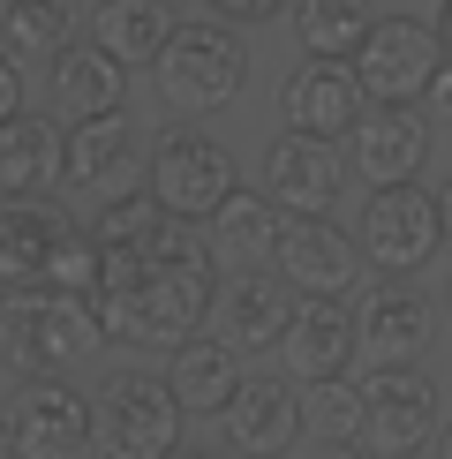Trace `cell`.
<instances>
[{"label": "cell", "instance_id": "cell-1", "mask_svg": "<svg viewBox=\"0 0 452 459\" xmlns=\"http://www.w3.org/2000/svg\"><path fill=\"white\" fill-rule=\"evenodd\" d=\"M99 332L106 347H166L181 354L204 339V316L219 309V256L196 226H166L151 248H106L99 272Z\"/></svg>", "mask_w": 452, "mask_h": 459}, {"label": "cell", "instance_id": "cell-2", "mask_svg": "<svg viewBox=\"0 0 452 459\" xmlns=\"http://www.w3.org/2000/svg\"><path fill=\"white\" fill-rule=\"evenodd\" d=\"M106 248L46 196H0V301L8 294H75L99 301Z\"/></svg>", "mask_w": 452, "mask_h": 459}, {"label": "cell", "instance_id": "cell-3", "mask_svg": "<svg viewBox=\"0 0 452 459\" xmlns=\"http://www.w3.org/2000/svg\"><path fill=\"white\" fill-rule=\"evenodd\" d=\"M99 309L75 294H8L0 301V354H8L15 385H38V377H68V361L99 354Z\"/></svg>", "mask_w": 452, "mask_h": 459}, {"label": "cell", "instance_id": "cell-4", "mask_svg": "<svg viewBox=\"0 0 452 459\" xmlns=\"http://www.w3.org/2000/svg\"><path fill=\"white\" fill-rule=\"evenodd\" d=\"M151 83H159V99L174 113H219V106L241 99V83H249V46H241L219 15L174 23L159 68H151Z\"/></svg>", "mask_w": 452, "mask_h": 459}, {"label": "cell", "instance_id": "cell-5", "mask_svg": "<svg viewBox=\"0 0 452 459\" xmlns=\"http://www.w3.org/2000/svg\"><path fill=\"white\" fill-rule=\"evenodd\" d=\"M143 188H151V204H159L166 219L204 226V219H219L226 204H234L241 174H234V151L219 136H204V128H166V136L151 143Z\"/></svg>", "mask_w": 452, "mask_h": 459}, {"label": "cell", "instance_id": "cell-6", "mask_svg": "<svg viewBox=\"0 0 452 459\" xmlns=\"http://www.w3.org/2000/svg\"><path fill=\"white\" fill-rule=\"evenodd\" d=\"M354 248L377 279H414L430 256L445 248V212L422 181L407 188H369L362 196V219H354Z\"/></svg>", "mask_w": 452, "mask_h": 459}, {"label": "cell", "instance_id": "cell-7", "mask_svg": "<svg viewBox=\"0 0 452 459\" xmlns=\"http://www.w3.org/2000/svg\"><path fill=\"white\" fill-rule=\"evenodd\" d=\"M181 399L151 369H113L99 392V452L106 459H174L181 452Z\"/></svg>", "mask_w": 452, "mask_h": 459}, {"label": "cell", "instance_id": "cell-8", "mask_svg": "<svg viewBox=\"0 0 452 459\" xmlns=\"http://www.w3.org/2000/svg\"><path fill=\"white\" fill-rule=\"evenodd\" d=\"M438 68H445V38H438V23H414V15H377V30L354 53V83H362L369 106L430 99Z\"/></svg>", "mask_w": 452, "mask_h": 459}, {"label": "cell", "instance_id": "cell-9", "mask_svg": "<svg viewBox=\"0 0 452 459\" xmlns=\"http://www.w3.org/2000/svg\"><path fill=\"white\" fill-rule=\"evenodd\" d=\"M362 445L377 459H414L430 437L445 429V407H438V385H430L422 361L407 369H362Z\"/></svg>", "mask_w": 452, "mask_h": 459}, {"label": "cell", "instance_id": "cell-10", "mask_svg": "<svg viewBox=\"0 0 452 459\" xmlns=\"http://www.w3.org/2000/svg\"><path fill=\"white\" fill-rule=\"evenodd\" d=\"M15 452L23 459H99V407L68 377L15 385Z\"/></svg>", "mask_w": 452, "mask_h": 459}, {"label": "cell", "instance_id": "cell-11", "mask_svg": "<svg viewBox=\"0 0 452 459\" xmlns=\"http://www.w3.org/2000/svg\"><path fill=\"white\" fill-rule=\"evenodd\" d=\"M339 188H347V159H339V143L294 136V128H279V136H272V151H264V196H272L287 219H332Z\"/></svg>", "mask_w": 452, "mask_h": 459}, {"label": "cell", "instance_id": "cell-12", "mask_svg": "<svg viewBox=\"0 0 452 459\" xmlns=\"http://www.w3.org/2000/svg\"><path fill=\"white\" fill-rule=\"evenodd\" d=\"M309 429V407H301L294 377H249L241 399L219 414V452L234 459H287Z\"/></svg>", "mask_w": 452, "mask_h": 459}, {"label": "cell", "instance_id": "cell-13", "mask_svg": "<svg viewBox=\"0 0 452 459\" xmlns=\"http://www.w3.org/2000/svg\"><path fill=\"white\" fill-rule=\"evenodd\" d=\"M272 264L301 301H347L354 272H362V248H354V234H339L332 219H287Z\"/></svg>", "mask_w": 452, "mask_h": 459}, {"label": "cell", "instance_id": "cell-14", "mask_svg": "<svg viewBox=\"0 0 452 459\" xmlns=\"http://www.w3.org/2000/svg\"><path fill=\"white\" fill-rule=\"evenodd\" d=\"M279 113H287L294 136L339 143V136H354V128H362L369 99H362V83H354L347 61H301L287 83H279Z\"/></svg>", "mask_w": 452, "mask_h": 459}, {"label": "cell", "instance_id": "cell-15", "mask_svg": "<svg viewBox=\"0 0 452 459\" xmlns=\"http://www.w3.org/2000/svg\"><path fill=\"white\" fill-rule=\"evenodd\" d=\"M294 286L287 279H264V272H241V279H226L219 286V339L234 354H272V347H287V332H294Z\"/></svg>", "mask_w": 452, "mask_h": 459}, {"label": "cell", "instance_id": "cell-16", "mask_svg": "<svg viewBox=\"0 0 452 459\" xmlns=\"http://www.w3.org/2000/svg\"><path fill=\"white\" fill-rule=\"evenodd\" d=\"M354 324H362V361L369 369H407V361H422L438 316H430V301L407 279H377L362 294V309H354Z\"/></svg>", "mask_w": 452, "mask_h": 459}, {"label": "cell", "instance_id": "cell-17", "mask_svg": "<svg viewBox=\"0 0 452 459\" xmlns=\"http://www.w3.org/2000/svg\"><path fill=\"white\" fill-rule=\"evenodd\" d=\"M347 151L369 188H407L430 166V121H414V106H369L362 128L347 136Z\"/></svg>", "mask_w": 452, "mask_h": 459}, {"label": "cell", "instance_id": "cell-18", "mask_svg": "<svg viewBox=\"0 0 452 459\" xmlns=\"http://www.w3.org/2000/svg\"><path fill=\"white\" fill-rule=\"evenodd\" d=\"M287 369H294V385L309 392V385H339L347 377V361L362 354V324H354L347 301H301L294 309V332H287Z\"/></svg>", "mask_w": 452, "mask_h": 459}, {"label": "cell", "instance_id": "cell-19", "mask_svg": "<svg viewBox=\"0 0 452 459\" xmlns=\"http://www.w3.org/2000/svg\"><path fill=\"white\" fill-rule=\"evenodd\" d=\"M128 106V68L113 61L106 46H68L61 61H53V113H61L68 128L83 121H113V113Z\"/></svg>", "mask_w": 452, "mask_h": 459}, {"label": "cell", "instance_id": "cell-20", "mask_svg": "<svg viewBox=\"0 0 452 459\" xmlns=\"http://www.w3.org/2000/svg\"><path fill=\"white\" fill-rule=\"evenodd\" d=\"M136 128L113 113V121H83V128H68V166H61V181L75 188H91L99 204L113 196H136Z\"/></svg>", "mask_w": 452, "mask_h": 459}, {"label": "cell", "instance_id": "cell-21", "mask_svg": "<svg viewBox=\"0 0 452 459\" xmlns=\"http://www.w3.org/2000/svg\"><path fill=\"white\" fill-rule=\"evenodd\" d=\"M166 385H174V399H181V414H204V422H219L226 407L241 399V354L226 347L219 332H204V339H188V347L166 361Z\"/></svg>", "mask_w": 452, "mask_h": 459}, {"label": "cell", "instance_id": "cell-22", "mask_svg": "<svg viewBox=\"0 0 452 459\" xmlns=\"http://www.w3.org/2000/svg\"><path fill=\"white\" fill-rule=\"evenodd\" d=\"M68 166V136L38 113H8L0 121V196H46Z\"/></svg>", "mask_w": 452, "mask_h": 459}, {"label": "cell", "instance_id": "cell-23", "mask_svg": "<svg viewBox=\"0 0 452 459\" xmlns=\"http://www.w3.org/2000/svg\"><path fill=\"white\" fill-rule=\"evenodd\" d=\"M166 38H174L166 0H99V8H91V46H106L121 68H136V61L159 68Z\"/></svg>", "mask_w": 452, "mask_h": 459}, {"label": "cell", "instance_id": "cell-24", "mask_svg": "<svg viewBox=\"0 0 452 459\" xmlns=\"http://www.w3.org/2000/svg\"><path fill=\"white\" fill-rule=\"evenodd\" d=\"M68 46H75V0H0L8 61H61Z\"/></svg>", "mask_w": 452, "mask_h": 459}, {"label": "cell", "instance_id": "cell-25", "mask_svg": "<svg viewBox=\"0 0 452 459\" xmlns=\"http://www.w3.org/2000/svg\"><path fill=\"white\" fill-rule=\"evenodd\" d=\"M369 30H377L369 0H294V38L309 61H354Z\"/></svg>", "mask_w": 452, "mask_h": 459}, {"label": "cell", "instance_id": "cell-26", "mask_svg": "<svg viewBox=\"0 0 452 459\" xmlns=\"http://www.w3.org/2000/svg\"><path fill=\"white\" fill-rule=\"evenodd\" d=\"M279 234H287V212H279L264 188H234V204L212 219V241H219V248H234L241 264L279 256Z\"/></svg>", "mask_w": 452, "mask_h": 459}, {"label": "cell", "instance_id": "cell-27", "mask_svg": "<svg viewBox=\"0 0 452 459\" xmlns=\"http://www.w3.org/2000/svg\"><path fill=\"white\" fill-rule=\"evenodd\" d=\"M166 226H174V219L151 204V188H136V196L99 204V219H91V241H99V248H151Z\"/></svg>", "mask_w": 452, "mask_h": 459}, {"label": "cell", "instance_id": "cell-28", "mask_svg": "<svg viewBox=\"0 0 452 459\" xmlns=\"http://www.w3.org/2000/svg\"><path fill=\"white\" fill-rule=\"evenodd\" d=\"M301 407H309V429L325 437V445H362V385L354 377H339V385H309L301 392Z\"/></svg>", "mask_w": 452, "mask_h": 459}, {"label": "cell", "instance_id": "cell-29", "mask_svg": "<svg viewBox=\"0 0 452 459\" xmlns=\"http://www.w3.org/2000/svg\"><path fill=\"white\" fill-rule=\"evenodd\" d=\"M204 8H212V15H226V23H272V15L287 8V0H204Z\"/></svg>", "mask_w": 452, "mask_h": 459}, {"label": "cell", "instance_id": "cell-30", "mask_svg": "<svg viewBox=\"0 0 452 459\" xmlns=\"http://www.w3.org/2000/svg\"><path fill=\"white\" fill-rule=\"evenodd\" d=\"M8 113H23V83H15V61L0 53V121H8Z\"/></svg>", "mask_w": 452, "mask_h": 459}, {"label": "cell", "instance_id": "cell-31", "mask_svg": "<svg viewBox=\"0 0 452 459\" xmlns=\"http://www.w3.org/2000/svg\"><path fill=\"white\" fill-rule=\"evenodd\" d=\"M422 106H430V113H438V121L452 128V61L438 68V83H430V99H422Z\"/></svg>", "mask_w": 452, "mask_h": 459}, {"label": "cell", "instance_id": "cell-32", "mask_svg": "<svg viewBox=\"0 0 452 459\" xmlns=\"http://www.w3.org/2000/svg\"><path fill=\"white\" fill-rule=\"evenodd\" d=\"M0 459H23V452H15V414L8 407H0Z\"/></svg>", "mask_w": 452, "mask_h": 459}, {"label": "cell", "instance_id": "cell-33", "mask_svg": "<svg viewBox=\"0 0 452 459\" xmlns=\"http://www.w3.org/2000/svg\"><path fill=\"white\" fill-rule=\"evenodd\" d=\"M325 459H377L369 445H325Z\"/></svg>", "mask_w": 452, "mask_h": 459}, {"label": "cell", "instance_id": "cell-34", "mask_svg": "<svg viewBox=\"0 0 452 459\" xmlns=\"http://www.w3.org/2000/svg\"><path fill=\"white\" fill-rule=\"evenodd\" d=\"M438 212H445V241H452V181L438 188Z\"/></svg>", "mask_w": 452, "mask_h": 459}, {"label": "cell", "instance_id": "cell-35", "mask_svg": "<svg viewBox=\"0 0 452 459\" xmlns=\"http://www.w3.org/2000/svg\"><path fill=\"white\" fill-rule=\"evenodd\" d=\"M438 38H445V61H452V0H445V15H438Z\"/></svg>", "mask_w": 452, "mask_h": 459}, {"label": "cell", "instance_id": "cell-36", "mask_svg": "<svg viewBox=\"0 0 452 459\" xmlns=\"http://www.w3.org/2000/svg\"><path fill=\"white\" fill-rule=\"evenodd\" d=\"M174 459H234V452H204V445H181Z\"/></svg>", "mask_w": 452, "mask_h": 459}, {"label": "cell", "instance_id": "cell-37", "mask_svg": "<svg viewBox=\"0 0 452 459\" xmlns=\"http://www.w3.org/2000/svg\"><path fill=\"white\" fill-rule=\"evenodd\" d=\"M438 316L452 324V272H445V294H438Z\"/></svg>", "mask_w": 452, "mask_h": 459}, {"label": "cell", "instance_id": "cell-38", "mask_svg": "<svg viewBox=\"0 0 452 459\" xmlns=\"http://www.w3.org/2000/svg\"><path fill=\"white\" fill-rule=\"evenodd\" d=\"M438 459H452V422H445V429H438Z\"/></svg>", "mask_w": 452, "mask_h": 459}, {"label": "cell", "instance_id": "cell-39", "mask_svg": "<svg viewBox=\"0 0 452 459\" xmlns=\"http://www.w3.org/2000/svg\"><path fill=\"white\" fill-rule=\"evenodd\" d=\"M414 459H430V452H414Z\"/></svg>", "mask_w": 452, "mask_h": 459}]
</instances>
